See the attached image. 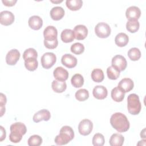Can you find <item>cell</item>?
<instances>
[{"instance_id": "1", "label": "cell", "mask_w": 146, "mask_h": 146, "mask_svg": "<svg viewBox=\"0 0 146 146\" xmlns=\"http://www.w3.org/2000/svg\"><path fill=\"white\" fill-rule=\"evenodd\" d=\"M110 123L112 127L119 132H126L130 127L127 116L121 112H116L112 114L110 118Z\"/></svg>"}, {"instance_id": "2", "label": "cell", "mask_w": 146, "mask_h": 146, "mask_svg": "<svg viewBox=\"0 0 146 146\" xmlns=\"http://www.w3.org/2000/svg\"><path fill=\"white\" fill-rule=\"evenodd\" d=\"M10 133L9 135V140L14 143H18L22 139L27 131L26 125L21 122H16L10 125Z\"/></svg>"}, {"instance_id": "3", "label": "cell", "mask_w": 146, "mask_h": 146, "mask_svg": "<svg viewBox=\"0 0 146 146\" xmlns=\"http://www.w3.org/2000/svg\"><path fill=\"white\" fill-rule=\"evenodd\" d=\"M74 137V132L72 128L68 125L63 126L59 131V134L55 138V143L57 145H65L71 141Z\"/></svg>"}, {"instance_id": "4", "label": "cell", "mask_w": 146, "mask_h": 146, "mask_svg": "<svg viewBox=\"0 0 146 146\" xmlns=\"http://www.w3.org/2000/svg\"><path fill=\"white\" fill-rule=\"evenodd\" d=\"M127 108L129 113L133 115L139 114L141 109V104L139 96L136 94H131L127 98Z\"/></svg>"}, {"instance_id": "5", "label": "cell", "mask_w": 146, "mask_h": 146, "mask_svg": "<svg viewBox=\"0 0 146 146\" xmlns=\"http://www.w3.org/2000/svg\"><path fill=\"white\" fill-rule=\"evenodd\" d=\"M111 29L110 26L105 22L98 23L95 27L96 35L100 38H106L111 34Z\"/></svg>"}, {"instance_id": "6", "label": "cell", "mask_w": 146, "mask_h": 146, "mask_svg": "<svg viewBox=\"0 0 146 146\" xmlns=\"http://www.w3.org/2000/svg\"><path fill=\"white\" fill-rule=\"evenodd\" d=\"M56 61V56L52 52L44 53L40 59L41 64L44 68L49 69L54 66Z\"/></svg>"}, {"instance_id": "7", "label": "cell", "mask_w": 146, "mask_h": 146, "mask_svg": "<svg viewBox=\"0 0 146 146\" xmlns=\"http://www.w3.org/2000/svg\"><path fill=\"white\" fill-rule=\"evenodd\" d=\"M93 123L89 119H83L79 123L78 125V131L80 135L83 136H87L92 131Z\"/></svg>"}, {"instance_id": "8", "label": "cell", "mask_w": 146, "mask_h": 146, "mask_svg": "<svg viewBox=\"0 0 146 146\" xmlns=\"http://www.w3.org/2000/svg\"><path fill=\"white\" fill-rule=\"evenodd\" d=\"M127 65V62L125 58L121 55H116L112 59V66L120 72L125 70Z\"/></svg>"}, {"instance_id": "9", "label": "cell", "mask_w": 146, "mask_h": 146, "mask_svg": "<svg viewBox=\"0 0 146 146\" xmlns=\"http://www.w3.org/2000/svg\"><path fill=\"white\" fill-rule=\"evenodd\" d=\"M140 15V9L136 6H132L129 7L125 11V16L128 21H137Z\"/></svg>"}, {"instance_id": "10", "label": "cell", "mask_w": 146, "mask_h": 146, "mask_svg": "<svg viewBox=\"0 0 146 146\" xmlns=\"http://www.w3.org/2000/svg\"><path fill=\"white\" fill-rule=\"evenodd\" d=\"M21 54L19 51L17 49L10 50L6 56V62L10 66L15 65L19 59Z\"/></svg>"}, {"instance_id": "11", "label": "cell", "mask_w": 146, "mask_h": 146, "mask_svg": "<svg viewBox=\"0 0 146 146\" xmlns=\"http://www.w3.org/2000/svg\"><path fill=\"white\" fill-rule=\"evenodd\" d=\"M15 19L14 14L9 11L5 10L0 13V23L5 26L11 25Z\"/></svg>"}, {"instance_id": "12", "label": "cell", "mask_w": 146, "mask_h": 146, "mask_svg": "<svg viewBox=\"0 0 146 146\" xmlns=\"http://www.w3.org/2000/svg\"><path fill=\"white\" fill-rule=\"evenodd\" d=\"M75 38L77 40H83L88 35V29L83 25H76L74 29Z\"/></svg>"}, {"instance_id": "13", "label": "cell", "mask_w": 146, "mask_h": 146, "mask_svg": "<svg viewBox=\"0 0 146 146\" xmlns=\"http://www.w3.org/2000/svg\"><path fill=\"white\" fill-rule=\"evenodd\" d=\"M61 62L62 64L66 67L71 68L76 66L77 59L76 57L70 54H65L62 57Z\"/></svg>"}, {"instance_id": "14", "label": "cell", "mask_w": 146, "mask_h": 146, "mask_svg": "<svg viewBox=\"0 0 146 146\" xmlns=\"http://www.w3.org/2000/svg\"><path fill=\"white\" fill-rule=\"evenodd\" d=\"M134 86V83L133 80L128 78L122 79L118 83L117 87L120 89L124 93L128 92L131 91Z\"/></svg>"}, {"instance_id": "15", "label": "cell", "mask_w": 146, "mask_h": 146, "mask_svg": "<svg viewBox=\"0 0 146 146\" xmlns=\"http://www.w3.org/2000/svg\"><path fill=\"white\" fill-rule=\"evenodd\" d=\"M51 117V114L48 110L42 109L36 112L33 116V120L35 123H38L40 121H48Z\"/></svg>"}, {"instance_id": "16", "label": "cell", "mask_w": 146, "mask_h": 146, "mask_svg": "<svg viewBox=\"0 0 146 146\" xmlns=\"http://www.w3.org/2000/svg\"><path fill=\"white\" fill-rule=\"evenodd\" d=\"M58 31L53 26H48L43 31V36L44 40H52L57 39Z\"/></svg>"}, {"instance_id": "17", "label": "cell", "mask_w": 146, "mask_h": 146, "mask_svg": "<svg viewBox=\"0 0 146 146\" xmlns=\"http://www.w3.org/2000/svg\"><path fill=\"white\" fill-rule=\"evenodd\" d=\"M92 94L95 98L99 100H103L107 97L108 91L103 86H96L93 89Z\"/></svg>"}, {"instance_id": "18", "label": "cell", "mask_w": 146, "mask_h": 146, "mask_svg": "<svg viewBox=\"0 0 146 146\" xmlns=\"http://www.w3.org/2000/svg\"><path fill=\"white\" fill-rule=\"evenodd\" d=\"M54 78L59 81H66L68 78V72L62 67H57L53 72Z\"/></svg>"}, {"instance_id": "19", "label": "cell", "mask_w": 146, "mask_h": 146, "mask_svg": "<svg viewBox=\"0 0 146 146\" xmlns=\"http://www.w3.org/2000/svg\"><path fill=\"white\" fill-rule=\"evenodd\" d=\"M28 24L31 29L34 30H38L43 25V20L38 15H33L29 19Z\"/></svg>"}, {"instance_id": "20", "label": "cell", "mask_w": 146, "mask_h": 146, "mask_svg": "<svg viewBox=\"0 0 146 146\" xmlns=\"http://www.w3.org/2000/svg\"><path fill=\"white\" fill-rule=\"evenodd\" d=\"M50 14L53 20L59 21L64 17V10L60 6H55L51 9Z\"/></svg>"}, {"instance_id": "21", "label": "cell", "mask_w": 146, "mask_h": 146, "mask_svg": "<svg viewBox=\"0 0 146 146\" xmlns=\"http://www.w3.org/2000/svg\"><path fill=\"white\" fill-rule=\"evenodd\" d=\"M128 36L124 33H120L117 34L115 38V44L119 47L125 46L128 44Z\"/></svg>"}, {"instance_id": "22", "label": "cell", "mask_w": 146, "mask_h": 146, "mask_svg": "<svg viewBox=\"0 0 146 146\" xmlns=\"http://www.w3.org/2000/svg\"><path fill=\"white\" fill-rule=\"evenodd\" d=\"M124 141V137L119 133H113L110 139V144L111 146H121Z\"/></svg>"}, {"instance_id": "23", "label": "cell", "mask_w": 146, "mask_h": 146, "mask_svg": "<svg viewBox=\"0 0 146 146\" xmlns=\"http://www.w3.org/2000/svg\"><path fill=\"white\" fill-rule=\"evenodd\" d=\"M62 40L64 43H70L75 39V35L73 30L71 29H64L62 31L60 35Z\"/></svg>"}, {"instance_id": "24", "label": "cell", "mask_w": 146, "mask_h": 146, "mask_svg": "<svg viewBox=\"0 0 146 146\" xmlns=\"http://www.w3.org/2000/svg\"><path fill=\"white\" fill-rule=\"evenodd\" d=\"M51 87L54 91L57 93H62L64 92L67 88V84L65 81H59L54 80L51 84Z\"/></svg>"}, {"instance_id": "25", "label": "cell", "mask_w": 146, "mask_h": 146, "mask_svg": "<svg viewBox=\"0 0 146 146\" xmlns=\"http://www.w3.org/2000/svg\"><path fill=\"white\" fill-rule=\"evenodd\" d=\"M111 95L112 99L114 101L116 102H121L123 100L124 98L125 93L120 89H119L117 87H116L112 90Z\"/></svg>"}, {"instance_id": "26", "label": "cell", "mask_w": 146, "mask_h": 146, "mask_svg": "<svg viewBox=\"0 0 146 146\" xmlns=\"http://www.w3.org/2000/svg\"><path fill=\"white\" fill-rule=\"evenodd\" d=\"M66 5L70 10L76 11L82 7L83 1L82 0H67Z\"/></svg>"}, {"instance_id": "27", "label": "cell", "mask_w": 146, "mask_h": 146, "mask_svg": "<svg viewBox=\"0 0 146 146\" xmlns=\"http://www.w3.org/2000/svg\"><path fill=\"white\" fill-rule=\"evenodd\" d=\"M91 76L92 80L97 83L102 82L104 78L103 71L100 68L94 69L91 72Z\"/></svg>"}, {"instance_id": "28", "label": "cell", "mask_w": 146, "mask_h": 146, "mask_svg": "<svg viewBox=\"0 0 146 146\" xmlns=\"http://www.w3.org/2000/svg\"><path fill=\"white\" fill-rule=\"evenodd\" d=\"M71 82L75 88H80L84 84V78L81 74H76L72 76Z\"/></svg>"}, {"instance_id": "29", "label": "cell", "mask_w": 146, "mask_h": 146, "mask_svg": "<svg viewBox=\"0 0 146 146\" xmlns=\"http://www.w3.org/2000/svg\"><path fill=\"white\" fill-rule=\"evenodd\" d=\"M38 66V62L36 58H29L25 60V67L30 71H35Z\"/></svg>"}, {"instance_id": "30", "label": "cell", "mask_w": 146, "mask_h": 146, "mask_svg": "<svg viewBox=\"0 0 146 146\" xmlns=\"http://www.w3.org/2000/svg\"><path fill=\"white\" fill-rule=\"evenodd\" d=\"M128 56L132 61L138 60L141 57V52L137 47H132L128 51Z\"/></svg>"}, {"instance_id": "31", "label": "cell", "mask_w": 146, "mask_h": 146, "mask_svg": "<svg viewBox=\"0 0 146 146\" xmlns=\"http://www.w3.org/2000/svg\"><path fill=\"white\" fill-rule=\"evenodd\" d=\"M140 27L139 22L137 20L128 21L126 23V29L130 33H134L138 31Z\"/></svg>"}, {"instance_id": "32", "label": "cell", "mask_w": 146, "mask_h": 146, "mask_svg": "<svg viewBox=\"0 0 146 146\" xmlns=\"http://www.w3.org/2000/svg\"><path fill=\"white\" fill-rule=\"evenodd\" d=\"M75 96L78 101L83 102L89 98V92L86 89H80L76 92Z\"/></svg>"}, {"instance_id": "33", "label": "cell", "mask_w": 146, "mask_h": 146, "mask_svg": "<svg viewBox=\"0 0 146 146\" xmlns=\"http://www.w3.org/2000/svg\"><path fill=\"white\" fill-rule=\"evenodd\" d=\"M107 74L109 79L111 80H116L120 76V71L114 68L113 66H109L107 69Z\"/></svg>"}, {"instance_id": "34", "label": "cell", "mask_w": 146, "mask_h": 146, "mask_svg": "<svg viewBox=\"0 0 146 146\" xmlns=\"http://www.w3.org/2000/svg\"><path fill=\"white\" fill-rule=\"evenodd\" d=\"M42 143V138L37 135H34L29 137L27 144L29 146H39Z\"/></svg>"}, {"instance_id": "35", "label": "cell", "mask_w": 146, "mask_h": 146, "mask_svg": "<svg viewBox=\"0 0 146 146\" xmlns=\"http://www.w3.org/2000/svg\"><path fill=\"white\" fill-rule=\"evenodd\" d=\"M104 137L102 134L97 133L93 136L92 144L94 146H103L104 144Z\"/></svg>"}, {"instance_id": "36", "label": "cell", "mask_w": 146, "mask_h": 146, "mask_svg": "<svg viewBox=\"0 0 146 146\" xmlns=\"http://www.w3.org/2000/svg\"><path fill=\"white\" fill-rule=\"evenodd\" d=\"M84 51V46L81 43H75L71 46V51L75 54L79 55Z\"/></svg>"}, {"instance_id": "37", "label": "cell", "mask_w": 146, "mask_h": 146, "mask_svg": "<svg viewBox=\"0 0 146 146\" xmlns=\"http://www.w3.org/2000/svg\"><path fill=\"white\" fill-rule=\"evenodd\" d=\"M38 53L33 48H29L26 49L23 54V59L26 60L29 58H37Z\"/></svg>"}, {"instance_id": "38", "label": "cell", "mask_w": 146, "mask_h": 146, "mask_svg": "<svg viewBox=\"0 0 146 146\" xmlns=\"http://www.w3.org/2000/svg\"><path fill=\"white\" fill-rule=\"evenodd\" d=\"M0 108H1V116L2 117L4 113L5 112V104L7 102V99L6 96L1 93L0 94Z\"/></svg>"}, {"instance_id": "39", "label": "cell", "mask_w": 146, "mask_h": 146, "mask_svg": "<svg viewBox=\"0 0 146 146\" xmlns=\"http://www.w3.org/2000/svg\"><path fill=\"white\" fill-rule=\"evenodd\" d=\"M58 44V39L52 40H46L44 39V45L48 49H54L57 47Z\"/></svg>"}, {"instance_id": "40", "label": "cell", "mask_w": 146, "mask_h": 146, "mask_svg": "<svg viewBox=\"0 0 146 146\" xmlns=\"http://www.w3.org/2000/svg\"><path fill=\"white\" fill-rule=\"evenodd\" d=\"M2 3L4 4V5L6 6H14L15 3L17 2V0H13V1H7V0H2Z\"/></svg>"}, {"instance_id": "41", "label": "cell", "mask_w": 146, "mask_h": 146, "mask_svg": "<svg viewBox=\"0 0 146 146\" xmlns=\"http://www.w3.org/2000/svg\"><path fill=\"white\" fill-rule=\"evenodd\" d=\"M1 131V141H2L6 138V131L3 128L2 126L0 127Z\"/></svg>"}, {"instance_id": "42", "label": "cell", "mask_w": 146, "mask_h": 146, "mask_svg": "<svg viewBox=\"0 0 146 146\" xmlns=\"http://www.w3.org/2000/svg\"><path fill=\"white\" fill-rule=\"evenodd\" d=\"M63 1L62 0H61V1H51V2H52V3H60V2H62Z\"/></svg>"}]
</instances>
